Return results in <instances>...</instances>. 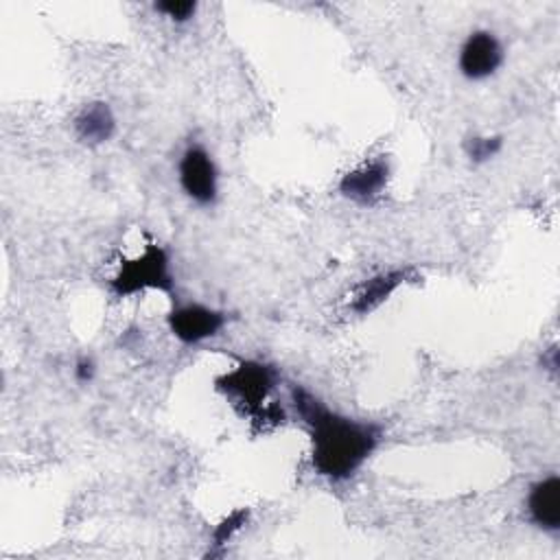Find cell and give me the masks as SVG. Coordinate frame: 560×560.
Instances as JSON below:
<instances>
[{"label":"cell","instance_id":"obj_5","mask_svg":"<svg viewBox=\"0 0 560 560\" xmlns=\"http://www.w3.org/2000/svg\"><path fill=\"white\" fill-rule=\"evenodd\" d=\"M225 322H228V315L223 311L199 304V302L175 304L173 311L166 315L168 330L177 341L186 346H195L217 337L223 330Z\"/></svg>","mask_w":560,"mask_h":560},{"label":"cell","instance_id":"obj_9","mask_svg":"<svg viewBox=\"0 0 560 560\" xmlns=\"http://www.w3.org/2000/svg\"><path fill=\"white\" fill-rule=\"evenodd\" d=\"M72 127L81 142L96 147L116 133V116L107 103L92 101L77 112Z\"/></svg>","mask_w":560,"mask_h":560},{"label":"cell","instance_id":"obj_7","mask_svg":"<svg viewBox=\"0 0 560 560\" xmlns=\"http://www.w3.org/2000/svg\"><path fill=\"white\" fill-rule=\"evenodd\" d=\"M389 162L387 158H372L361 162L359 166L350 168L341 179H339V192L354 201V203H372L376 201L383 190L387 188L389 182Z\"/></svg>","mask_w":560,"mask_h":560},{"label":"cell","instance_id":"obj_2","mask_svg":"<svg viewBox=\"0 0 560 560\" xmlns=\"http://www.w3.org/2000/svg\"><path fill=\"white\" fill-rule=\"evenodd\" d=\"M109 291L116 298H131L144 291H160L173 295L175 278L171 271V256L162 245L149 243L131 258H122L109 280Z\"/></svg>","mask_w":560,"mask_h":560},{"label":"cell","instance_id":"obj_11","mask_svg":"<svg viewBox=\"0 0 560 560\" xmlns=\"http://www.w3.org/2000/svg\"><path fill=\"white\" fill-rule=\"evenodd\" d=\"M503 149V136H470L464 142V153L472 164H486Z\"/></svg>","mask_w":560,"mask_h":560},{"label":"cell","instance_id":"obj_13","mask_svg":"<svg viewBox=\"0 0 560 560\" xmlns=\"http://www.w3.org/2000/svg\"><path fill=\"white\" fill-rule=\"evenodd\" d=\"M153 9L168 18L171 22L175 24H184V22H190L197 13V2L192 0H162V2H155Z\"/></svg>","mask_w":560,"mask_h":560},{"label":"cell","instance_id":"obj_10","mask_svg":"<svg viewBox=\"0 0 560 560\" xmlns=\"http://www.w3.org/2000/svg\"><path fill=\"white\" fill-rule=\"evenodd\" d=\"M407 273H409L407 269H389L363 280L350 300V308L357 315H365L378 308L407 280Z\"/></svg>","mask_w":560,"mask_h":560},{"label":"cell","instance_id":"obj_3","mask_svg":"<svg viewBox=\"0 0 560 560\" xmlns=\"http://www.w3.org/2000/svg\"><path fill=\"white\" fill-rule=\"evenodd\" d=\"M278 372L260 361H241L234 370L214 381L217 392L228 396L247 413H258L276 389Z\"/></svg>","mask_w":560,"mask_h":560},{"label":"cell","instance_id":"obj_4","mask_svg":"<svg viewBox=\"0 0 560 560\" xmlns=\"http://www.w3.org/2000/svg\"><path fill=\"white\" fill-rule=\"evenodd\" d=\"M177 179L184 195L197 206H212L219 199V168L201 144H188L182 151Z\"/></svg>","mask_w":560,"mask_h":560},{"label":"cell","instance_id":"obj_6","mask_svg":"<svg viewBox=\"0 0 560 560\" xmlns=\"http://www.w3.org/2000/svg\"><path fill=\"white\" fill-rule=\"evenodd\" d=\"M503 44L501 39L486 28L472 31L459 46L457 68L468 81H483L492 77L503 63Z\"/></svg>","mask_w":560,"mask_h":560},{"label":"cell","instance_id":"obj_1","mask_svg":"<svg viewBox=\"0 0 560 560\" xmlns=\"http://www.w3.org/2000/svg\"><path fill=\"white\" fill-rule=\"evenodd\" d=\"M291 402L311 435V464L328 481H346L372 457L381 427L326 407L315 394L291 385Z\"/></svg>","mask_w":560,"mask_h":560},{"label":"cell","instance_id":"obj_14","mask_svg":"<svg viewBox=\"0 0 560 560\" xmlns=\"http://www.w3.org/2000/svg\"><path fill=\"white\" fill-rule=\"evenodd\" d=\"M74 378L79 381V383H92V378L96 376V363H94V359L92 357H79L77 359V363H74Z\"/></svg>","mask_w":560,"mask_h":560},{"label":"cell","instance_id":"obj_8","mask_svg":"<svg viewBox=\"0 0 560 560\" xmlns=\"http://www.w3.org/2000/svg\"><path fill=\"white\" fill-rule=\"evenodd\" d=\"M527 518L542 532H560V477L549 475L532 483L527 492Z\"/></svg>","mask_w":560,"mask_h":560},{"label":"cell","instance_id":"obj_12","mask_svg":"<svg viewBox=\"0 0 560 560\" xmlns=\"http://www.w3.org/2000/svg\"><path fill=\"white\" fill-rule=\"evenodd\" d=\"M249 518V510L247 508H238L232 510L214 529H212V547H223L225 542H230L234 538L236 532L243 529V525Z\"/></svg>","mask_w":560,"mask_h":560}]
</instances>
